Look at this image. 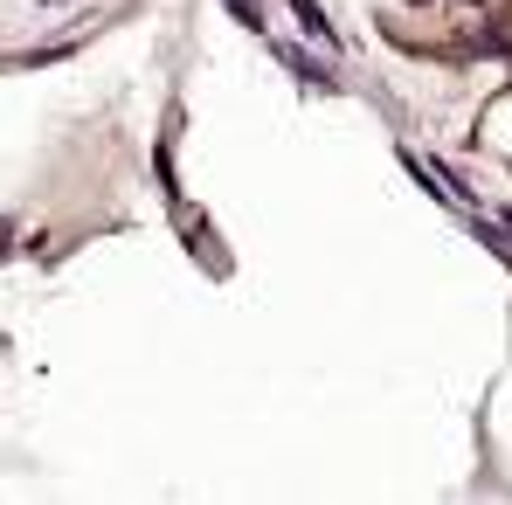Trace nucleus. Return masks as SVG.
Here are the masks:
<instances>
[{"mask_svg":"<svg viewBox=\"0 0 512 505\" xmlns=\"http://www.w3.org/2000/svg\"><path fill=\"white\" fill-rule=\"evenodd\" d=\"M229 14H236L243 28H263V21H256V0H229Z\"/></svg>","mask_w":512,"mask_h":505,"instance_id":"7ed1b4c3","label":"nucleus"},{"mask_svg":"<svg viewBox=\"0 0 512 505\" xmlns=\"http://www.w3.org/2000/svg\"><path fill=\"white\" fill-rule=\"evenodd\" d=\"M0 256H7V222H0Z\"/></svg>","mask_w":512,"mask_h":505,"instance_id":"20e7f679","label":"nucleus"},{"mask_svg":"<svg viewBox=\"0 0 512 505\" xmlns=\"http://www.w3.org/2000/svg\"><path fill=\"white\" fill-rule=\"evenodd\" d=\"M291 14H298V21H305V35H319V42H326V49H333V21H326V14H319V0H291Z\"/></svg>","mask_w":512,"mask_h":505,"instance_id":"f257e3e1","label":"nucleus"},{"mask_svg":"<svg viewBox=\"0 0 512 505\" xmlns=\"http://www.w3.org/2000/svg\"><path fill=\"white\" fill-rule=\"evenodd\" d=\"M277 56H284V63H291V70H298V77H305V84H333V77H326V70H319V63H312V56H298V49H277Z\"/></svg>","mask_w":512,"mask_h":505,"instance_id":"f03ea898","label":"nucleus"}]
</instances>
